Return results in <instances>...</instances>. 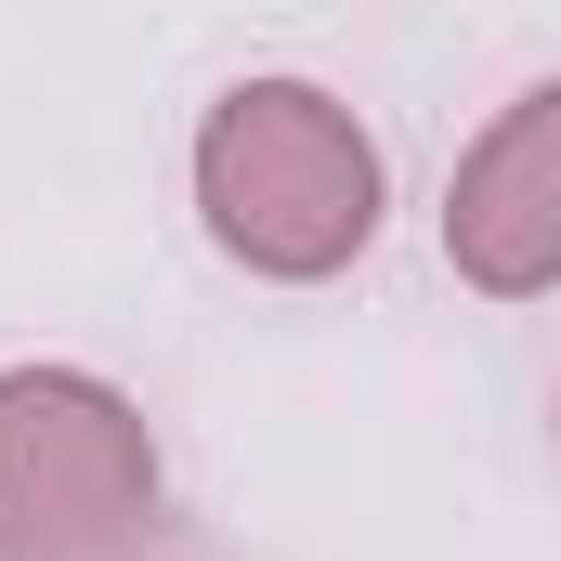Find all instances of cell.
Wrapping results in <instances>:
<instances>
[{"label": "cell", "instance_id": "cell-1", "mask_svg": "<svg viewBox=\"0 0 561 561\" xmlns=\"http://www.w3.org/2000/svg\"><path fill=\"white\" fill-rule=\"evenodd\" d=\"M196 236L262 287H340L392 222V157L327 79H236L183 144Z\"/></svg>", "mask_w": 561, "mask_h": 561}, {"label": "cell", "instance_id": "cell-3", "mask_svg": "<svg viewBox=\"0 0 561 561\" xmlns=\"http://www.w3.org/2000/svg\"><path fill=\"white\" fill-rule=\"evenodd\" d=\"M444 275L483 300H549L561 287V66L523 79L444 183Z\"/></svg>", "mask_w": 561, "mask_h": 561}, {"label": "cell", "instance_id": "cell-4", "mask_svg": "<svg viewBox=\"0 0 561 561\" xmlns=\"http://www.w3.org/2000/svg\"><path fill=\"white\" fill-rule=\"evenodd\" d=\"M549 444H561V392H549Z\"/></svg>", "mask_w": 561, "mask_h": 561}, {"label": "cell", "instance_id": "cell-2", "mask_svg": "<svg viewBox=\"0 0 561 561\" xmlns=\"http://www.w3.org/2000/svg\"><path fill=\"white\" fill-rule=\"evenodd\" d=\"M157 431L92 366H0V561H131L157 536Z\"/></svg>", "mask_w": 561, "mask_h": 561}]
</instances>
